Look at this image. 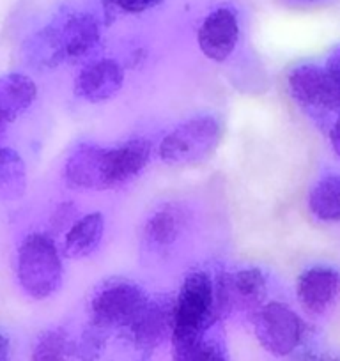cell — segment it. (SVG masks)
Segmentation results:
<instances>
[{"label":"cell","mask_w":340,"mask_h":361,"mask_svg":"<svg viewBox=\"0 0 340 361\" xmlns=\"http://www.w3.org/2000/svg\"><path fill=\"white\" fill-rule=\"evenodd\" d=\"M13 273L20 294L32 303L59 296L66 282V257L57 239L43 231H30L16 243Z\"/></svg>","instance_id":"1"},{"label":"cell","mask_w":340,"mask_h":361,"mask_svg":"<svg viewBox=\"0 0 340 361\" xmlns=\"http://www.w3.org/2000/svg\"><path fill=\"white\" fill-rule=\"evenodd\" d=\"M221 321L217 276L206 269L186 273L174 296V329L170 336L172 353H183L202 342Z\"/></svg>","instance_id":"2"},{"label":"cell","mask_w":340,"mask_h":361,"mask_svg":"<svg viewBox=\"0 0 340 361\" xmlns=\"http://www.w3.org/2000/svg\"><path fill=\"white\" fill-rule=\"evenodd\" d=\"M224 133V121L217 114H193L159 138L156 156L170 169H193L217 152Z\"/></svg>","instance_id":"3"},{"label":"cell","mask_w":340,"mask_h":361,"mask_svg":"<svg viewBox=\"0 0 340 361\" xmlns=\"http://www.w3.org/2000/svg\"><path fill=\"white\" fill-rule=\"evenodd\" d=\"M149 294L144 286L131 279L103 280L87 300V322L109 333L124 331L149 300Z\"/></svg>","instance_id":"4"},{"label":"cell","mask_w":340,"mask_h":361,"mask_svg":"<svg viewBox=\"0 0 340 361\" xmlns=\"http://www.w3.org/2000/svg\"><path fill=\"white\" fill-rule=\"evenodd\" d=\"M253 336L259 345L275 357L291 356L305 335L303 319L293 307L279 300H268L250 315Z\"/></svg>","instance_id":"5"},{"label":"cell","mask_w":340,"mask_h":361,"mask_svg":"<svg viewBox=\"0 0 340 361\" xmlns=\"http://www.w3.org/2000/svg\"><path fill=\"white\" fill-rule=\"evenodd\" d=\"M61 180L75 193L110 192V145L95 140L73 144L62 159Z\"/></svg>","instance_id":"6"},{"label":"cell","mask_w":340,"mask_h":361,"mask_svg":"<svg viewBox=\"0 0 340 361\" xmlns=\"http://www.w3.org/2000/svg\"><path fill=\"white\" fill-rule=\"evenodd\" d=\"M217 293L221 319L232 315H245L250 319L253 312L268 301L269 279L259 266L225 271L217 276Z\"/></svg>","instance_id":"7"},{"label":"cell","mask_w":340,"mask_h":361,"mask_svg":"<svg viewBox=\"0 0 340 361\" xmlns=\"http://www.w3.org/2000/svg\"><path fill=\"white\" fill-rule=\"evenodd\" d=\"M126 69L119 59L103 55L78 66L71 83L73 98L89 106L112 102L126 85Z\"/></svg>","instance_id":"8"},{"label":"cell","mask_w":340,"mask_h":361,"mask_svg":"<svg viewBox=\"0 0 340 361\" xmlns=\"http://www.w3.org/2000/svg\"><path fill=\"white\" fill-rule=\"evenodd\" d=\"M61 32L68 66H82L99 57L103 47V23L85 9H66L54 16Z\"/></svg>","instance_id":"9"},{"label":"cell","mask_w":340,"mask_h":361,"mask_svg":"<svg viewBox=\"0 0 340 361\" xmlns=\"http://www.w3.org/2000/svg\"><path fill=\"white\" fill-rule=\"evenodd\" d=\"M289 98L298 106L312 112H340V94L324 66L301 62L286 76Z\"/></svg>","instance_id":"10"},{"label":"cell","mask_w":340,"mask_h":361,"mask_svg":"<svg viewBox=\"0 0 340 361\" xmlns=\"http://www.w3.org/2000/svg\"><path fill=\"white\" fill-rule=\"evenodd\" d=\"M192 218L185 206L166 202L154 207L140 225V245L152 257H165L174 252L188 234Z\"/></svg>","instance_id":"11"},{"label":"cell","mask_w":340,"mask_h":361,"mask_svg":"<svg viewBox=\"0 0 340 361\" xmlns=\"http://www.w3.org/2000/svg\"><path fill=\"white\" fill-rule=\"evenodd\" d=\"M241 43V22L238 9L229 4L211 9L197 30L200 54L214 64H225L234 57Z\"/></svg>","instance_id":"12"},{"label":"cell","mask_w":340,"mask_h":361,"mask_svg":"<svg viewBox=\"0 0 340 361\" xmlns=\"http://www.w3.org/2000/svg\"><path fill=\"white\" fill-rule=\"evenodd\" d=\"M174 329V296L166 293L149 294V300L131 324L124 329L128 338L142 353H152L170 342Z\"/></svg>","instance_id":"13"},{"label":"cell","mask_w":340,"mask_h":361,"mask_svg":"<svg viewBox=\"0 0 340 361\" xmlns=\"http://www.w3.org/2000/svg\"><path fill=\"white\" fill-rule=\"evenodd\" d=\"M18 57L25 71L32 75H54L68 66L55 18L34 27L23 36L18 47Z\"/></svg>","instance_id":"14"},{"label":"cell","mask_w":340,"mask_h":361,"mask_svg":"<svg viewBox=\"0 0 340 361\" xmlns=\"http://www.w3.org/2000/svg\"><path fill=\"white\" fill-rule=\"evenodd\" d=\"M296 300L307 314L322 317L340 300V271L328 264H314L296 279Z\"/></svg>","instance_id":"15"},{"label":"cell","mask_w":340,"mask_h":361,"mask_svg":"<svg viewBox=\"0 0 340 361\" xmlns=\"http://www.w3.org/2000/svg\"><path fill=\"white\" fill-rule=\"evenodd\" d=\"M40 99V85L32 73L9 69L0 73V128L9 130L22 121Z\"/></svg>","instance_id":"16"},{"label":"cell","mask_w":340,"mask_h":361,"mask_svg":"<svg viewBox=\"0 0 340 361\" xmlns=\"http://www.w3.org/2000/svg\"><path fill=\"white\" fill-rule=\"evenodd\" d=\"M154 154L156 147L147 137H133L110 145V192L126 188L140 179Z\"/></svg>","instance_id":"17"},{"label":"cell","mask_w":340,"mask_h":361,"mask_svg":"<svg viewBox=\"0 0 340 361\" xmlns=\"http://www.w3.org/2000/svg\"><path fill=\"white\" fill-rule=\"evenodd\" d=\"M107 235V216L103 211L83 213L59 239L66 260H87L102 248Z\"/></svg>","instance_id":"18"},{"label":"cell","mask_w":340,"mask_h":361,"mask_svg":"<svg viewBox=\"0 0 340 361\" xmlns=\"http://www.w3.org/2000/svg\"><path fill=\"white\" fill-rule=\"evenodd\" d=\"M30 186L27 159L9 144H0V204L13 206L22 202Z\"/></svg>","instance_id":"19"},{"label":"cell","mask_w":340,"mask_h":361,"mask_svg":"<svg viewBox=\"0 0 340 361\" xmlns=\"http://www.w3.org/2000/svg\"><path fill=\"white\" fill-rule=\"evenodd\" d=\"M307 209L322 224H340V173H326L307 195Z\"/></svg>","instance_id":"20"},{"label":"cell","mask_w":340,"mask_h":361,"mask_svg":"<svg viewBox=\"0 0 340 361\" xmlns=\"http://www.w3.org/2000/svg\"><path fill=\"white\" fill-rule=\"evenodd\" d=\"M75 336L62 324L43 328L34 336L29 361H73Z\"/></svg>","instance_id":"21"},{"label":"cell","mask_w":340,"mask_h":361,"mask_svg":"<svg viewBox=\"0 0 340 361\" xmlns=\"http://www.w3.org/2000/svg\"><path fill=\"white\" fill-rule=\"evenodd\" d=\"M112 333L87 322L75 338V361H99Z\"/></svg>","instance_id":"22"},{"label":"cell","mask_w":340,"mask_h":361,"mask_svg":"<svg viewBox=\"0 0 340 361\" xmlns=\"http://www.w3.org/2000/svg\"><path fill=\"white\" fill-rule=\"evenodd\" d=\"M80 206L73 199H64L61 202L55 204L50 209L47 218V228L44 231L50 232L55 239H61L62 235L68 232V228L82 216Z\"/></svg>","instance_id":"23"},{"label":"cell","mask_w":340,"mask_h":361,"mask_svg":"<svg viewBox=\"0 0 340 361\" xmlns=\"http://www.w3.org/2000/svg\"><path fill=\"white\" fill-rule=\"evenodd\" d=\"M165 0H105L107 11L117 15L138 16L159 8Z\"/></svg>","instance_id":"24"},{"label":"cell","mask_w":340,"mask_h":361,"mask_svg":"<svg viewBox=\"0 0 340 361\" xmlns=\"http://www.w3.org/2000/svg\"><path fill=\"white\" fill-rule=\"evenodd\" d=\"M324 68L340 94V44H336V47L329 51L328 59H326L324 62Z\"/></svg>","instance_id":"25"},{"label":"cell","mask_w":340,"mask_h":361,"mask_svg":"<svg viewBox=\"0 0 340 361\" xmlns=\"http://www.w3.org/2000/svg\"><path fill=\"white\" fill-rule=\"evenodd\" d=\"M328 140H329V147H332L333 156L340 161V117L333 123V126L329 128Z\"/></svg>","instance_id":"26"},{"label":"cell","mask_w":340,"mask_h":361,"mask_svg":"<svg viewBox=\"0 0 340 361\" xmlns=\"http://www.w3.org/2000/svg\"><path fill=\"white\" fill-rule=\"evenodd\" d=\"M0 361H11V338L4 329H0Z\"/></svg>","instance_id":"27"},{"label":"cell","mask_w":340,"mask_h":361,"mask_svg":"<svg viewBox=\"0 0 340 361\" xmlns=\"http://www.w3.org/2000/svg\"><path fill=\"white\" fill-rule=\"evenodd\" d=\"M294 4H303V6H312V4H319V2H324V0H291Z\"/></svg>","instance_id":"28"},{"label":"cell","mask_w":340,"mask_h":361,"mask_svg":"<svg viewBox=\"0 0 340 361\" xmlns=\"http://www.w3.org/2000/svg\"><path fill=\"white\" fill-rule=\"evenodd\" d=\"M8 133H9V130H6V128H0V144H4Z\"/></svg>","instance_id":"29"}]
</instances>
